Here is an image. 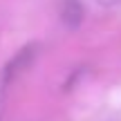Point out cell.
Masks as SVG:
<instances>
[{
    "mask_svg": "<svg viewBox=\"0 0 121 121\" xmlns=\"http://www.w3.org/2000/svg\"><path fill=\"white\" fill-rule=\"evenodd\" d=\"M7 85H9V81L4 78V74H0V119H2V112H4V94H7Z\"/></svg>",
    "mask_w": 121,
    "mask_h": 121,
    "instance_id": "7a4b0ae2",
    "label": "cell"
},
{
    "mask_svg": "<svg viewBox=\"0 0 121 121\" xmlns=\"http://www.w3.org/2000/svg\"><path fill=\"white\" fill-rule=\"evenodd\" d=\"M63 20L67 22L69 27L81 25V20H83V7L76 2V0H67V2H65V7H63Z\"/></svg>",
    "mask_w": 121,
    "mask_h": 121,
    "instance_id": "6da1fadb",
    "label": "cell"
}]
</instances>
